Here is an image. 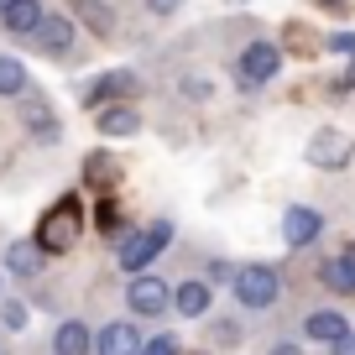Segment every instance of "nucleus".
I'll return each mask as SVG.
<instances>
[{
    "label": "nucleus",
    "mask_w": 355,
    "mask_h": 355,
    "mask_svg": "<svg viewBox=\"0 0 355 355\" xmlns=\"http://www.w3.org/2000/svg\"><path fill=\"white\" fill-rule=\"evenodd\" d=\"M32 42L42 47V53H68V47H73V21H68V16H42Z\"/></svg>",
    "instance_id": "nucleus-12"
},
{
    "label": "nucleus",
    "mask_w": 355,
    "mask_h": 355,
    "mask_svg": "<svg viewBox=\"0 0 355 355\" xmlns=\"http://www.w3.org/2000/svg\"><path fill=\"white\" fill-rule=\"evenodd\" d=\"M303 334H309V340H319V345H340L345 334H350V324H345V313H334V309H319V313H309Z\"/></svg>",
    "instance_id": "nucleus-13"
},
{
    "label": "nucleus",
    "mask_w": 355,
    "mask_h": 355,
    "mask_svg": "<svg viewBox=\"0 0 355 355\" xmlns=\"http://www.w3.org/2000/svg\"><path fill=\"white\" fill-rule=\"evenodd\" d=\"M178 6H183V0H146V11H152V16H173Z\"/></svg>",
    "instance_id": "nucleus-25"
},
{
    "label": "nucleus",
    "mask_w": 355,
    "mask_h": 355,
    "mask_svg": "<svg viewBox=\"0 0 355 355\" xmlns=\"http://www.w3.org/2000/svg\"><path fill=\"white\" fill-rule=\"evenodd\" d=\"M324 282H329V293L355 298V245H345L334 261H324Z\"/></svg>",
    "instance_id": "nucleus-15"
},
{
    "label": "nucleus",
    "mask_w": 355,
    "mask_h": 355,
    "mask_svg": "<svg viewBox=\"0 0 355 355\" xmlns=\"http://www.w3.org/2000/svg\"><path fill=\"white\" fill-rule=\"evenodd\" d=\"M42 6H37V0H11V6H6V11H0V26H6V32H16V37H32L37 26H42Z\"/></svg>",
    "instance_id": "nucleus-10"
},
{
    "label": "nucleus",
    "mask_w": 355,
    "mask_h": 355,
    "mask_svg": "<svg viewBox=\"0 0 355 355\" xmlns=\"http://www.w3.org/2000/svg\"><path fill=\"white\" fill-rule=\"evenodd\" d=\"M136 94H141V78L125 73V68H115V73L94 78V84L84 89V100H89V105H131Z\"/></svg>",
    "instance_id": "nucleus-6"
},
{
    "label": "nucleus",
    "mask_w": 355,
    "mask_h": 355,
    "mask_svg": "<svg viewBox=\"0 0 355 355\" xmlns=\"http://www.w3.org/2000/svg\"><path fill=\"white\" fill-rule=\"evenodd\" d=\"M125 303H131V313H141V319H157V313H167V303H173V288H167L162 277H131V293H125Z\"/></svg>",
    "instance_id": "nucleus-7"
},
{
    "label": "nucleus",
    "mask_w": 355,
    "mask_h": 355,
    "mask_svg": "<svg viewBox=\"0 0 355 355\" xmlns=\"http://www.w3.org/2000/svg\"><path fill=\"white\" fill-rule=\"evenodd\" d=\"M78 230H84V214H78V199H58L53 209L42 214V225H37V245H42L47 256H63L68 245L78 241Z\"/></svg>",
    "instance_id": "nucleus-1"
},
{
    "label": "nucleus",
    "mask_w": 355,
    "mask_h": 355,
    "mask_svg": "<svg viewBox=\"0 0 355 355\" xmlns=\"http://www.w3.org/2000/svg\"><path fill=\"white\" fill-rule=\"evenodd\" d=\"M329 355H355V334H345L340 345H329Z\"/></svg>",
    "instance_id": "nucleus-26"
},
{
    "label": "nucleus",
    "mask_w": 355,
    "mask_h": 355,
    "mask_svg": "<svg viewBox=\"0 0 355 355\" xmlns=\"http://www.w3.org/2000/svg\"><path fill=\"white\" fill-rule=\"evenodd\" d=\"M0 319H6V329H26V319H32V313H26V303H6V309H0Z\"/></svg>",
    "instance_id": "nucleus-21"
},
{
    "label": "nucleus",
    "mask_w": 355,
    "mask_h": 355,
    "mask_svg": "<svg viewBox=\"0 0 355 355\" xmlns=\"http://www.w3.org/2000/svg\"><path fill=\"white\" fill-rule=\"evenodd\" d=\"M136 131H141L136 105H105L100 110V136H136Z\"/></svg>",
    "instance_id": "nucleus-17"
},
{
    "label": "nucleus",
    "mask_w": 355,
    "mask_h": 355,
    "mask_svg": "<svg viewBox=\"0 0 355 355\" xmlns=\"http://www.w3.org/2000/svg\"><path fill=\"white\" fill-rule=\"evenodd\" d=\"M235 277H241V272H230L225 261H214V266H209V282H230V288H235Z\"/></svg>",
    "instance_id": "nucleus-24"
},
{
    "label": "nucleus",
    "mask_w": 355,
    "mask_h": 355,
    "mask_svg": "<svg viewBox=\"0 0 355 355\" xmlns=\"http://www.w3.org/2000/svg\"><path fill=\"white\" fill-rule=\"evenodd\" d=\"M277 293H282V282H277V272L272 266H245L241 277H235V303L241 309H272L277 303Z\"/></svg>",
    "instance_id": "nucleus-3"
},
{
    "label": "nucleus",
    "mask_w": 355,
    "mask_h": 355,
    "mask_svg": "<svg viewBox=\"0 0 355 355\" xmlns=\"http://www.w3.org/2000/svg\"><path fill=\"white\" fill-rule=\"evenodd\" d=\"M167 241H173V225H167V220H157V225H146V230L125 235V241H121V266H125V272H146V266L167 251Z\"/></svg>",
    "instance_id": "nucleus-2"
},
{
    "label": "nucleus",
    "mask_w": 355,
    "mask_h": 355,
    "mask_svg": "<svg viewBox=\"0 0 355 355\" xmlns=\"http://www.w3.org/2000/svg\"><path fill=\"white\" fill-rule=\"evenodd\" d=\"M53 350H58V355H94V334H89L78 319H68V324H58Z\"/></svg>",
    "instance_id": "nucleus-16"
},
{
    "label": "nucleus",
    "mask_w": 355,
    "mask_h": 355,
    "mask_svg": "<svg viewBox=\"0 0 355 355\" xmlns=\"http://www.w3.org/2000/svg\"><path fill=\"white\" fill-rule=\"evenodd\" d=\"M209 303H214V288H209V282H199V277L183 282V288L173 293V309L183 313V319H204V313H209Z\"/></svg>",
    "instance_id": "nucleus-11"
},
{
    "label": "nucleus",
    "mask_w": 355,
    "mask_h": 355,
    "mask_svg": "<svg viewBox=\"0 0 355 355\" xmlns=\"http://www.w3.org/2000/svg\"><path fill=\"white\" fill-rule=\"evenodd\" d=\"M26 125H32L42 141H53V136H58V121H53V110H47L42 100H26Z\"/></svg>",
    "instance_id": "nucleus-19"
},
{
    "label": "nucleus",
    "mask_w": 355,
    "mask_h": 355,
    "mask_svg": "<svg viewBox=\"0 0 355 355\" xmlns=\"http://www.w3.org/2000/svg\"><path fill=\"white\" fill-rule=\"evenodd\" d=\"M340 89H355V58L345 63V73H340Z\"/></svg>",
    "instance_id": "nucleus-27"
},
{
    "label": "nucleus",
    "mask_w": 355,
    "mask_h": 355,
    "mask_svg": "<svg viewBox=\"0 0 355 355\" xmlns=\"http://www.w3.org/2000/svg\"><path fill=\"white\" fill-rule=\"evenodd\" d=\"M21 89H26L21 58H0V94H21Z\"/></svg>",
    "instance_id": "nucleus-20"
},
{
    "label": "nucleus",
    "mask_w": 355,
    "mask_h": 355,
    "mask_svg": "<svg viewBox=\"0 0 355 355\" xmlns=\"http://www.w3.org/2000/svg\"><path fill=\"white\" fill-rule=\"evenodd\" d=\"M141 355H178V340H173V334H157V340L141 345Z\"/></svg>",
    "instance_id": "nucleus-22"
},
{
    "label": "nucleus",
    "mask_w": 355,
    "mask_h": 355,
    "mask_svg": "<svg viewBox=\"0 0 355 355\" xmlns=\"http://www.w3.org/2000/svg\"><path fill=\"white\" fill-rule=\"evenodd\" d=\"M272 355H298V345H293V340H277V345H272Z\"/></svg>",
    "instance_id": "nucleus-28"
},
{
    "label": "nucleus",
    "mask_w": 355,
    "mask_h": 355,
    "mask_svg": "<svg viewBox=\"0 0 355 355\" xmlns=\"http://www.w3.org/2000/svg\"><path fill=\"white\" fill-rule=\"evenodd\" d=\"M94 355H141V334H136V324H105L100 340H94Z\"/></svg>",
    "instance_id": "nucleus-9"
},
{
    "label": "nucleus",
    "mask_w": 355,
    "mask_h": 355,
    "mask_svg": "<svg viewBox=\"0 0 355 355\" xmlns=\"http://www.w3.org/2000/svg\"><path fill=\"white\" fill-rule=\"evenodd\" d=\"M324 230V214L319 209H303V204H293L288 214H282V241L288 245H313Z\"/></svg>",
    "instance_id": "nucleus-8"
},
{
    "label": "nucleus",
    "mask_w": 355,
    "mask_h": 355,
    "mask_svg": "<svg viewBox=\"0 0 355 355\" xmlns=\"http://www.w3.org/2000/svg\"><path fill=\"white\" fill-rule=\"evenodd\" d=\"M42 245L37 241H11L6 245V272H16V277H37V272H42Z\"/></svg>",
    "instance_id": "nucleus-14"
},
{
    "label": "nucleus",
    "mask_w": 355,
    "mask_h": 355,
    "mask_svg": "<svg viewBox=\"0 0 355 355\" xmlns=\"http://www.w3.org/2000/svg\"><path fill=\"white\" fill-rule=\"evenodd\" d=\"M277 68H282V53H277L272 42H251V47H241V58H235V78H241L245 89L266 84Z\"/></svg>",
    "instance_id": "nucleus-5"
},
{
    "label": "nucleus",
    "mask_w": 355,
    "mask_h": 355,
    "mask_svg": "<svg viewBox=\"0 0 355 355\" xmlns=\"http://www.w3.org/2000/svg\"><path fill=\"white\" fill-rule=\"evenodd\" d=\"M73 16H78L94 37H110V32H115V11L105 6V0H73Z\"/></svg>",
    "instance_id": "nucleus-18"
},
{
    "label": "nucleus",
    "mask_w": 355,
    "mask_h": 355,
    "mask_svg": "<svg viewBox=\"0 0 355 355\" xmlns=\"http://www.w3.org/2000/svg\"><path fill=\"white\" fill-rule=\"evenodd\" d=\"M6 6H11V0H0V11H6Z\"/></svg>",
    "instance_id": "nucleus-29"
},
{
    "label": "nucleus",
    "mask_w": 355,
    "mask_h": 355,
    "mask_svg": "<svg viewBox=\"0 0 355 355\" xmlns=\"http://www.w3.org/2000/svg\"><path fill=\"white\" fill-rule=\"evenodd\" d=\"M329 53H345V58H355V32H340V37H329Z\"/></svg>",
    "instance_id": "nucleus-23"
},
{
    "label": "nucleus",
    "mask_w": 355,
    "mask_h": 355,
    "mask_svg": "<svg viewBox=\"0 0 355 355\" xmlns=\"http://www.w3.org/2000/svg\"><path fill=\"white\" fill-rule=\"evenodd\" d=\"M355 157V141L345 131H334V125H324V131L309 136V162L313 167H329V173H340V167H350Z\"/></svg>",
    "instance_id": "nucleus-4"
}]
</instances>
